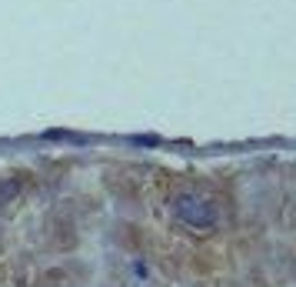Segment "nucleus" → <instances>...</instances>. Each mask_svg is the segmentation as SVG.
<instances>
[{
	"label": "nucleus",
	"mask_w": 296,
	"mask_h": 287,
	"mask_svg": "<svg viewBox=\"0 0 296 287\" xmlns=\"http://www.w3.org/2000/svg\"><path fill=\"white\" fill-rule=\"evenodd\" d=\"M173 211H177V217H180L183 224H190V227H197V230L217 227V207H213L206 197L180 194V197L173 200Z\"/></svg>",
	"instance_id": "1"
},
{
	"label": "nucleus",
	"mask_w": 296,
	"mask_h": 287,
	"mask_svg": "<svg viewBox=\"0 0 296 287\" xmlns=\"http://www.w3.org/2000/svg\"><path fill=\"white\" fill-rule=\"evenodd\" d=\"M27 191V177L23 174H14V177H0V204L3 207H14Z\"/></svg>",
	"instance_id": "2"
}]
</instances>
